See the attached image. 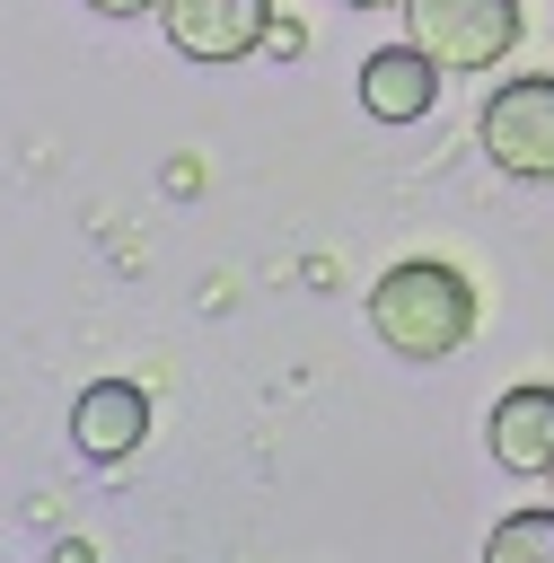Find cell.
<instances>
[{"label": "cell", "instance_id": "obj_11", "mask_svg": "<svg viewBox=\"0 0 554 563\" xmlns=\"http://www.w3.org/2000/svg\"><path fill=\"white\" fill-rule=\"evenodd\" d=\"M545 475H554V466H545Z\"/></svg>", "mask_w": 554, "mask_h": 563}, {"label": "cell", "instance_id": "obj_4", "mask_svg": "<svg viewBox=\"0 0 554 563\" xmlns=\"http://www.w3.org/2000/svg\"><path fill=\"white\" fill-rule=\"evenodd\" d=\"M158 26L185 62H246L273 35V0H158Z\"/></svg>", "mask_w": 554, "mask_h": 563}, {"label": "cell", "instance_id": "obj_5", "mask_svg": "<svg viewBox=\"0 0 554 563\" xmlns=\"http://www.w3.org/2000/svg\"><path fill=\"white\" fill-rule=\"evenodd\" d=\"M141 431H149V396H141L132 378H97V387H79V405H70V440H79V457L114 466V457L141 449Z\"/></svg>", "mask_w": 554, "mask_h": 563}, {"label": "cell", "instance_id": "obj_9", "mask_svg": "<svg viewBox=\"0 0 554 563\" xmlns=\"http://www.w3.org/2000/svg\"><path fill=\"white\" fill-rule=\"evenodd\" d=\"M88 9H106V18H141V9H158V0H88Z\"/></svg>", "mask_w": 554, "mask_h": 563}, {"label": "cell", "instance_id": "obj_6", "mask_svg": "<svg viewBox=\"0 0 554 563\" xmlns=\"http://www.w3.org/2000/svg\"><path fill=\"white\" fill-rule=\"evenodd\" d=\"M484 440H492V466H501V475H545V466H554V387H545V378L510 387V396L492 405Z\"/></svg>", "mask_w": 554, "mask_h": 563}, {"label": "cell", "instance_id": "obj_8", "mask_svg": "<svg viewBox=\"0 0 554 563\" xmlns=\"http://www.w3.org/2000/svg\"><path fill=\"white\" fill-rule=\"evenodd\" d=\"M492 563H554V510H510L492 537H484Z\"/></svg>", "mask_w": 554, "mask_h": 563}, {"label": "cell", "instance_id": "obj_2", "mask_svg": "<svg viewBox=\"0 0 554 563\" xmlns=\"http://www.w3.org/2000/svg\"><path fill=\"white\" fill-rule=\"evenodd\" d=\"M405 44L431 70H492L519 44V0H396Z\"/></svg>", "mask_w": 554, "mask_h": 563}, {"label": "cell", "instance_id": "obj_10", "mask_svg": "<svg viewBox=\"0 0 554 563\" xmlns=\"http://www.w3.org/2000/svg\"><path fill=\"white\" fill-rule=\"evenodd\" d=\"M352 9H396V0H352Z\"/></svg>", "mask_w": 554, "mask_h": 563}, {"label": "cell", "instance_id": "obj_3", "mask_svg": "<svg viewBox=\"0 0 554 563\" xmlns=\"http://www.w3.org/2000/svg\"><path fill=\"white\" fill-rule=\"evenodd\" d=\"M475 141L501 176H554V70H528V79H501L475 114Z\"/></svg>", "mask_w": 554, "mask_h": 563}, {"label": "cell", "instance_id": "obj_7", "mask_svg": "<svg viewBox=\"0 0 554 563\" xmlns=\"http://www.w3.org/2000/svg\"><path fill=\"white\" fill-rule=\"evenodd\" d=\"M431 97H440V70H431L413 44H378V53L361 62V106H369L378 123H413V114H431Z\"/></svg>", "mask_w": 554, "mask_h": 563}, {"label": "cell", "instance_id": "obj_1", "mask_svg": "<svg viewBox=\"0 0 554 563\" xmlns=\"http://www.w3.org/2000/svg\"><path fill=\"white\" fill-rule=\"evenodd\" d=\"M369 325L396 361H448L466 334H475V282L440 255H405L378 273L369 290Z\"/></svg>", "mask_w": 554, "mask_h": 563}]
</instances>
